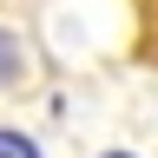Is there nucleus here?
Masks as SVG:
<instances>
[{
    "label": "nucleus",
    "mask_w": 158,
    "mask_h": 158,
    "mask_svg": "<svg viewBox=\"0 0 158 158\" xmlns=\"http://www.w3.org/2000/svg\"><path fill=\"white\" fill-rule=\"evenodd\" d=\"M92 158H138V152H125V145H106V152H92Z\"/></svg>",
    "instance_id": "20e7f679"
},
{
    "label": "nucleus",
    "mask_w": 158,
    "mask_h": 158,
    "mask_svg": "<svg viewBox=\"0 0 158 158\" xmlns=\"http://www.w3.org/2000/svg\"><path fill=\"white\" fill-rule=\"evenodd\" d=\"M0 158H46L27 125H0Z\"/></svg>",
    "instance_id": "7ed1b4c3"
},
{
    "label": "nucleus",
    "mask_w": 158,
    "mask_h": 158,
    "mask_svg": "<svg viewBox=\"0 0 158 158\" xmlns=\"http://www.w3.org/2000/svg\"><path fill=\"white\" fill-rule=\"evenodd\" d=\"M27 79H33V40H27V27L0 20V99L20 92Z\"/></svg>",
    "instance_id": "f257e3e1"
},
{
    "label": "nucleus",
    "mask_w": 158,
    "mask_h": 158,
    "mask_svg": "<svg viewBox=\"0 0 158 158\" xmlns=\"http://www.w3.org/2000/svg\"><path fill=\"white\" fill-rule=\"evenodd\" d=\"M125 13H132V59L158 73V0H125Z\"/></svg>",
    "instance_id": "f03ea898"
}]
</instances>
